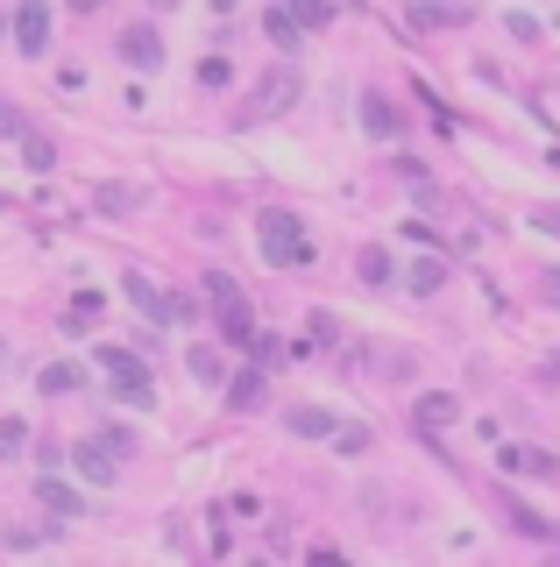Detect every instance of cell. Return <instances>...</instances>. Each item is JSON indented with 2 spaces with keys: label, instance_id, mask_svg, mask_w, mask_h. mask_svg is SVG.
I'll use <instances>...</instances> for the list:
<instances>
[{
  "label": "cell",
  "instance_id": "obj_8",
  "mask_svg": "<svg viewBox=\"0 0 560 567\" xmlns=\"http://www.w3.org/2000/svg\"><path fill=\"white\" fill-rule=\"evenodd\" d=\"M291 433H298V440H334L341 426H334V412H319V404H298V412H291Z\"/></svg>",
  "mask_w": 560,
  "mask_h": 567
},
{
  "label": "cell",
  "instance_id": "obj_20",
  "mask_svg": "<svg viewBox=\"0 0 560 567\" xmlns=\"http://www.w3.org/2000/svg\"><path fill=\"white\" fill-rule=\"evenodd\" d=\"M334 447H341V454H369V433H362V426H341Z\"/></svg>",
  "mask_w": 560,
  "mask_h": 567
},
{
  "label": "cell",
  "instance_id": "obj_24",
  "mask_svg": "<svg viewBox=\"0 0 560 567\" xmlns=\"http://www.w3.org/2000/svg\"><path fill=\"white\" fill-rule=\"evenodd\" d=\"M71 8H78V15H93V8H107V0H71Z\"/></svg>",
  "mask_w": 560,
  "mask_h": 567
},
{
  "label": "cell",
  "instance_id": "obj_22",
  "mask_svg": "<svg viewBox=\"0 0 560 567\" xmlns=\"http://www.w3.org/2000/svg\"><path fill=\"white\" fill-rule=\"evenodd\" d=\"M0 135H22V114L15 107H0Z\"/></svg>",
  "mask_w": 560,
  "mask_h": 567
},
{
  "label": "cell",
  "instance_id": "obj_23",
  "mask_svg": "<svg viewBox=\"0 0 560 567\" xmlns=\"http://www.w3.org/2000/svg\"><path fill=\"white\" fill-rule=\"evenodd\" d=\"M546 305H560V270H546Z\"/></svg>",
  "mask_w": 560,
  "mask_h": 567
},
{
  "label": "cell",
  "instance_id": "obj_16",
  "mask_svg": "<svg viewBox=\"0 0 560 567\" xmlns=\"http://www.w3.org/2000/svg\"><path fill=\"white\" fill-rule=\"evenodd\" d=\"M454 412H461V397H447V390H433V397L419 404V426H447Z\"/></svg>",
  "mask_w": 560,
  "mask_h": 567
},
{
  "label": "cell",
  "instance_id": "obj_6",
  "mask_svg": "<svg viewBox=\"0 0 560 567\" xmlns=\"http://www.w3.org/2000/svg\"><path fill=\"white\" fill-rule=\"evenodd\" d=\"M284 100H298V71H291V64H277V71L263 78V93H256L249 114H256V121H263V114H284Z\"/></svg>",
  "mask_w": 560,
  "mask_h": 567
},
{
  "label": "cell",
  "instance_id": "obj_15",
  "mask_svg": "<svg viewBox=\"0 0 560 567\" xmlns=\"http://www.w3.org/2000/svg\"><path fill=\"white\" fill-rule=\"evenodd\" d=\"M36 497H43L50 511H64V518H71V511H86V504H78V490H64L57 475H43V482H36Z\"/></svg>",
  "mask_w": 560,
  "mask_h": 567
},
{
  "label": "cell",
  "instance_id": "obj_19",
  "mask_svg": "<svg viewBox=\"0 0 560 567\" xmlns=\"http://www.w3.org/2000/svg\"><path fill=\"white\" fill-rule=\"evenodd\" d=\"M192 376H199V383H220V355H213V348H192Z\"/></svg>",
  "mask_w": 560,
  "mask_h": 567
},
{
  "label": "cell",
  "instance_id": "obj_13",
  "mask_svg": "<svg viewBox=\"0 0 560 567\" xmlns=\"http://www.w3.org/2000/svg\"><path fill=\"white\" fill-rule=\"evenodd\" d=\"M497 461H504L511 475H553V468H560V461H553V454H539V447H504Z\"/></svg>",
  "mask_w": 560,
  "mask_h": 567
},
{
  "label": "cell",
  "instance_id": "obj_3",
  "mask_svg": "<svg viewBox=\"0 0 560 567\" xmlns=\"http://www.w3.org/2000/svg\"><path fill=\"white\" fill-rule=\"evenodd\" d=\"M263 256L270 263H305V234L291 213H263Z\"/></svg>",
  "mask_w": 560,
  "mask_h": 567
},
{
  "label": "cell",
  "instance_id": "obj_26",
  "mask_svg": "<svg viewBox=\"0 0 560 567\" xmlns=\"http://www.w3.org/2000/svg\"><path fill=\"white\" fill-rule=\"evenodd\" d=\"M539 220H546V227H553V234H560V213H539Z\"/></svg>",
  "mask_w": 560,
  "mask_h": 567
},
{
  "label": "cell",
  "instance_id": "obj_2",
  "mask_svg": "<svg viewBox=\"0 0 560 567\" xmlns=\"http://www.w3.org/2000/svg\"><path fill=\"white\" fill-rule=\"evenodd\" d=\"M100 369H107L114 397H128V404H149V397H156V390H149V369H142V355H135V348L100 341Z\"/></svg>",
  "mask_w": 560,
  "mask_h": 567
},
{
  "label": "cell",
  "instance_id": "obj_1",
  "mask_svg": "<svg viewBox=\"0 0 560 567\" xmlns=\"http://www.w3.org/2000/svg\"><path fill=\"white\" fill-rule=\"evenodd\" d=\"M206 291H213V305H220V334H227V348H256V319H249V298L234 291V277H206Z\"/></svg>",
  "mask_w": 560,
  "mask_h": 567
},
{
  "label": "cell",
  "instance_id": "obj_10",
  "mask_svg": "<svg viewBox=\"0 0 560 567\" xmlns=\"http://www.w3.org/2000/svg\"><path fill=\"white\" fill-rule=\"evenodd\" d=\"M78 390H86V369L78 362H50L43 369V397H78Z\"/></svg>",
  "mask_w": 560,
  "mask_h": 567
},
{
  "label": "cell",
  "instance_id": "obj_27",
  "mask_svg": "<svg viewBox=\"0 0 560 567\" xmlns=\"http://www.w3.org/2000/svg\"><path fill=\"white\" fill-rule=\"evenodd\" d=\"M213 8H220V15H234V0H213Z\"/></svg>",
  "mask_w": 560,
  "mask_h": 567
},
{
  "label": "cell",
  "instance_id": "obj_17",
  "mask_svg": "<svg viewBox=\"0 0 560 567\" xmlns=\"http://www.w3.org/2000/svg\"><path fill=\"white\" fill-rule=\"evenodd\" d=\"M22 156H29V171H57V149H50V142H36V135L22 142Z\"/></svg>",
  "mask_w": 560,
  "mask_h": 567
},
{
  "label": "cell",
  "instance_id": "obj_14",
  "mask_svg": "<svg viewBox=\"0 0 560 567\" xmlns=\"http://www.w3.org/2000/svg\"><path fill=\"white\" fill-rule=\"evenodd\" d=\"M227 404H234V412H256V404H263V369H242V376H234V383H227Z\"/></svg>",
  "mask_w": 560,
  "mask_h": 567
},
{
  "label": "cell",
  "instance_id": "obj_11",
  "mask_svg": "<svg viewBox=\"0 0 560 567\" xmlns=\"http://www.w3.org/2000/svg\"><path fill=\"white\" fill-rule=\"evenodd\" d=\"M355 270H362V284H369V291H390V284H397V263H390L383 249H362V256H355Z\"/></svg>",
  "mask_w": 560,
  "mask_h": 567
},
{
  "label": "cell",
  "instance_id": "obj_21",
  "mask_svg": "<svg viewBox=\"0 0 560 567\" xmlns=\"http://www.w3.org/2000/svg\"><path fill=\"white\" fill-rule=\"evenodd\" d=\"M15 447H29V426H22V419L0 426V454H15Z\"/></svg>",
  "mask_w": 560,
  "mask_h": 567
},
{
  "label": "cell",
  "instance_id": "obj_18",
  "mask_svg": "<svg viewBox=\"0 0 560 567\" xmlns=\"http://www.w3.org/2000/svg\"><path fill=\"white\" fill-rule=\"evenodd\" d=\"M291 15H298L305 29H319V22H327V15H334V8H327V0H291Z\"/></svg>",
  "mask_w": 560,
  "mask_h": 567
},
{
  "label": "cell",
  "instance_id": "obj_25",
  "mask_svg": "<svg viewBox=\"0 0 560 567\" xmlns=\"http://www.w3.org/2000/svg\"><path fill=\"white\" fill-rule=\"evenodd\" d=\"M149 8H156V15H171V8H178V0H149Z\"/></svg>",
  "mask_w": 560,
  "mask_h": 567
},
{
  "label": "cell",
  "instance_id": "obj_12",
  "mask_svg": "<svg viewBox=\"0 0 560 567\" xmlns=\"http://www.w3.org/2000/svg\"><path fill=\"white\" fill-rule=\"evenodd\" d=\"M440 284H447V263H440V256H419V263L405 270V291H419V298H433Z\"/></svg>",
  "mask_w": 560,
  "mask_h": 567
},
{
  "label": "cell",
  "instance_id": "obj_7",
  "mask_svg": "<svg viewBox=\"0 0 560 567\" xmlns=\"http://www.w3.org/2000/svg\"><path fill=\"white\" fill-rule=\"evenodd\" d=\"M362 128L390 142V135H405V114H397V107H390L383 93H369V100H362Z\"/></svg>",
  "mask_w": 560,
  "mask_h": 567
},
{
  "label": "cell",
  "instance_id": "obj_4",
  "mask_svg": "<svg viewBox=\"0 0 560 567\" xmlns=\"http://www.w3.org/2000/svg\"><path fill=\"white\" fill-rule=\"evenodd\" d=\"M15 50L22 57L50 50V0H22V8H15Z\"/></svg>",
  "mask_w": 560,
  "mask_h": 567
},
{
  "label": "cell",
  "instance_id": "obj_9",
  "mask_svg": "<svg viewBox=\"0 0 560 567\" xmlns=\"http://www.w3.org/2000/svg\"><path fill=\"white\" fill-rule=\"evenodd\" d=\"M263 29H270V43H277L284 57H298V36H305V22H298L291 8H270V15H263Z\"/></svg>",
  "mask_w": 560,
  "mask_h": 567
},
{
  "label": "cell",
  "instance_id": "obj_5",
  "mask_svg": "<svg viewBox=\"0 0 560 567\" xmlns=\"http://www.w3.org/2000/svg\"><path fill=\"white\" fill-rule=\"evenodd\" d=\"M121 57H128L135 71H156V64H164V43H156L149 22H128V29H121Z\"/></svg>",
  "mask_w": 560,
  "mask_h": 567
}]
</instances>
